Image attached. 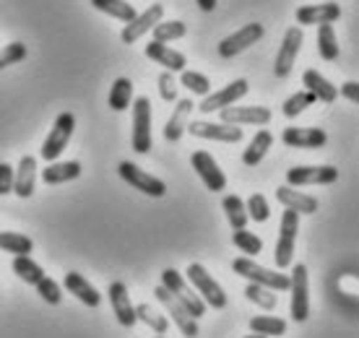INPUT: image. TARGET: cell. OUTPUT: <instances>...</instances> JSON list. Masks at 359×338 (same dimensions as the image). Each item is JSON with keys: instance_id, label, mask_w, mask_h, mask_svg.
<instances>
[{"instance_id": "cell-37", "label": "cell", "mask_w": 359, "mask_h": 338, "mask_svg": "<svg viewBox=\"0 0 359 338\" xmlns=\"http://www.w3.org/2000/svg\"><path fill=\"white\" fill-rule=\"evenodd\" d=\"M135 320L146 323V325H149L154 333H159V336H164V333H167V328H170L167 318H164V315H159V312L154 310V307H149V304H138V307H135Z\"/></svg>"}, {"instance_id": "cell-10", "label": "cell", "mask_w": 359, "mask_h": 338, "mask_svg": "<svg viewBox=\"0 0 359 338\" xmlns=\"http://www.w3.org/2000/svg\"><path fill=\"white\" fill-rule=\"evenodd\" d=\"M263 34H266V29H263V24H248V27H243V29H237L234 34H229V36H224L222 39V45H219V55L222 58H234V55H240V53H245L250 45H255L258 39H263Z\"/></svg>"}, {"instance_id": "cell-15", "label": "cell", "mask_w": 359, "mask_h": 338, "mask_svg": "<svg viewBox=\"0 0 359 338\" xmlns=\"http://www.w3.org/2000/svg\"><path fill=\"white\" fill-rule=\"evenodd\" d=\"M162 18H164V6L162 3H154V6H149L141 16H135L133 21H128L126 29H123V34H120V39H123L126 45H133V42H138L149 29L156 27Z\"/></svg>"}, {"instance_id": "cell-30", "label": "cell", "mask_w": 359, "mask_h": 338, "mask_svg": "<svg viewBox=\"0 0 359 338\" xmlns=\"http://www.w3.org/2000/svg\"><path fill=\"white\" fill-rule=\"evenodd\" d=\"M13 273H16L24 284L34 286L39 278H45V268L39 266V263H34L29 255H13Z\"/></svg>"}, {"instance_id": "cell-24", "label": "cell", "mask_w": 359, "mask_h": 338, "mask_svg": "<svg viewBox=\"0 0 359 338\" xmlns=\"http://www.w3.org/2000/svg\"><path fill=\"white\" fill-rule=\"evenodd\" d=\"M276 201L284 208H292L297 214H315L318 211V201L313 196H307V193H299L294 187L289 185H281L276 190Z\"/></svg>"}, {"instance_id": "cell-43", "label": "cell", "mask_w": 359, "mask_h": 338, "mask_svg": "<svg viewBox=\"0 0 359 338\" xmlns=\"http://www.w3.org/2000/svg\"><path fill=\"white\" fill-rule=\"evenodd\" d=\"M245 208H248V219H252V222H269V216H271V208H269V201L261 196V193H252L250 201L245 203Z\"/></svg>"}, {"instance_id": "cell-39", "label": "cell", "mask_w": 359, "mask_h": 338, "mask_svg": "<svg viewBox=\"0 0 359 338\" xmlns=\"http://www.w3.org/2000/svg\"><path fill=\"white\" fill-rule=\"evenodd\" d=\"M232 242H234V248H240L243 252H248V255H258V252L263 250L261 237L252 234V231H245V229H234Z\"/></svg>"}, {"instance_id": "cell-46", "label": "cell", "mask_w": 359, "mask_h": 338, "mask_svg": "<svg viewBox=\"0 0 359 338\" xmlns=\"http://www.w3.org/2000/svg\"><path fill=\"white\" fill-rule=\"evenodd\" d=\"M13 193V167L0 161V196Z\"/></svg>"}, {"instance_id": "cell-29", "label": "cell", "mask_w": 359, "mask_h": 338, "mask_svg": "<svg viewBox=\"0 0 359 338\" xmlns=\"http://www.w3.org/2000/svg\"><path fill=\"white\" fill-rule=\"evenodd\" d=\"M91 6L102 11V13H107V16L117 18V21H123V24H128V21H133L138 16L128 0H91Z\"/></svg>"}, {"instance_id": "cell-32", "label": "cell", "mask_w": 359, "mask_h": 338, "mask_svg": "<svg viewBox=\"0 0 359 338\" xmlns=\"http://www.w3.org/2000/svg\"><path fill=\"white\" fill-rule=\"evenodd\" d=\"M0 250L11 255H29L34 250V242L18 231H0Z\"/></svg>"}, {"instance_id": "cell-41", "label": "cell", "mask_w": 359, "mask_h": 338, "mask_svg": "<svg viewBox=\"0 0 359 338\" xmlns=\"http://www.w3.org/2000/svg\"><path fill=\"white\" fill-rule=\"evenodd\" d=\"M182 86L190 91V94H198V97H206L211 91V81L203 76V73L196 71H182Z\"/></svg>"}, {"instance_id": "cell-33", "label": "cell", "mask_w": 359, "mask_h": 338, "mask_svg": "<svg viewBox=\"0 0 359 338\" xmlns=\"http://www.w3.org/2000/svg\"><path fill=\"white\" fill-rule=\"evenodd\" d=\"M318 53L328 62L339 58V42H336V32L331 24H318Z\"/></svg>"}, {"instance_id": "cell-34", "label": "cell", "mask_w": 359, "mask_h": 338, "mask_svg": "<svg viewBox=\"0 0 359 338\" xmlns=\"http://www.w3.org/2000/svg\"><path fill=\"white\" fill-rule=\"evenodd\" d=\"M252 333H261V336H284L287 333V320H281L276 315H258L250 320Z\"/></svg>"}, {"instance_id": "cell-17", "label": "cell", "mask_w": 359, "mask_h": 338, "mask_svg": "<svg viewBox=\"0 0 359 338\" xmlns=\"http://www.w3.org/2000/svg\"><path fill=\"white\" fill-rule=\"evenodd\" d=\"M281 141L289 149H320L328 143V133L320 128H287L281 133Z\"/></svg>"}, {"instance_id": "cell-36", "label": "cell", "mask_w": 359, "mask_h": 338, "mask_svg": "<svg viewBox=\"0 0 359 338\" xmlns=\"http://www.w3.org/2000/svg\"><path fill=\"white\" fill-rule=\"evenodd\" d=\"M245 297H248L252 304H258L261 310H276V304H278L276 292L269 289V286H261V284H248Z\"/></svg>"}, {"instance_id": "cell-22", "label": "cell", "mask_w": 359, "mask_h": 338, "mask_svg": "<svg viewBox=\"0 0 359 338\" xmlns=\"http://www.w3.org/2000/svg\"><path fill=\"white\" fill-rule=\"evenodd\" d=\"M146 58H151V60H156L159 65H164L170 73H182L185 65H188L185 55L177 53V50H172V47L164 45V42H149V45H146Z\"/></svg>"}, {"instance_id": "cell-23", "label": "cell", "mask_w": 359, "mask_h": 338, "mask_svg": "<svg viewBox=\"0 0 359 338\" xmlns=\"http://www.w3.org/2000/svg\"><path fill=\"white\" fill-rule=\"evenodd\" d=\"M36 182V159L34 156H21L18 167L13 169V193L18 198H32Z\"/></svg>"}, {"instance_id": "cell-44", "label": "cell", "mask_w": 359, "mask_h": 338, "mask_svg": "<svg viewBox=\"0 0 359 338\" xmlns=\"http://www.w3.org/2000/svg\"><path fill=\"white\" fill-rule=\"evenodd\" d=\"M27 55H29L27 45H21V42H11V45H6L3 50H0V71H3V68H8V65L21 62Z\"/></svg>"}, {"instance_id": "cell-6", "label": "cell", "mask_w": 359, "mask_h": 338, "mask_svg": "<svg viewBox=\"0 0 359 338\" xmlns=\"http://www.w3.org/2000/svg\"><path fill=\"white\" fill-rule=\"evenodd\" d=\"M297 229H299V214L287 208L284 216H281V231H278V242H276V266L278 268H289L294 263V242H297Z\"/></svg>"}, {"instance_id": "cell-4", "label": "cell", "mask_w": 359, "mask_h": 338, "mask_svg": "<svg viewBox=\"0 0 359 338\" xmlns=\"http://www.w3.org/2000/svg\"><path fill=\"white\" fill-rule=\"evenodd\" d=\"M73 128H76V115L73 112H60L53 125V130H50V135L45 138L42 149H39V156L45 161H57V156L65 151V146L71 141Z\"/></svg>"}, {"instance_id": "cell-49", "label": "cell", "mask_w": 359, "mask_h": 338, "mask_svg": "<svg viewBox=\"0 0 359 338\" xmlns=\"http://www.w3.org/2000/svg\"><path fill=\"white\" fill-rule=\"evenodd\" d=\"M245 338H269V336H261V333H252V336H245Z\"/></svg>"}, {"instance_id": "cell-35", "label": "cell", "mask_w": 359, "mask_h": 338, "mask_svg": "<svg viewBox=\"0 0 359 338\" xmlns=\"http://www.w3.org/2000/svg\"><path fill=\"white\" fill-rule=\"evenodd\" d=\"M222 208L226 211V219L232 224V229H245L248 224V208H245V201L240 196H226L222 201Z\"/></svg>"}, {"instance_id": "cell-42", "label": "cell", "mask_w": 359, "mask_h": 338, "mask_svg": "<svg viewBox=\"0 0 359 338\" xmlns=\"http://www.w3.org/2000/svg\"><path fill=\"white\" fill-rule=\"evenodd\" d=\"M34 286H36V292H39V297H42L47 304H60V302H63V289H60V284H57L55 278H50V276L39 278Z\"/></svg>"}, {"instance_id": "cell-19", "label": "cell", "mask_w": 359, "mask_h": 338, "mask_svg": "<svg viewBox=\"0 0 359 338\" xmlns=\"http://www.w3.org/2000/svg\"><path fill=\"white\" fill-rule=\"evenodd\" d=\"M109 304H112V310L117 315V323L120 325H126V328H133L135 323V307L130 302V294H128V286L123 281H115V284L109 286Z\"/></svg>"}, {"instance_id": "cell-2", "label": "cell", "mask_w": 359, "mask_h": 338, "mask_svg": "<svg viewBox=\"0 0 359 338\" xmlns=\"http://www.w3.org/2000/svg\"><path fill=\"white\" fill-rule=\"evenodd\" d=\"M289 292H292V302H289L292 318H294V323H305L310 318V273H307V266H302V263L294 266L292 278H289Z\"/></svg>"}, {"instance_id": "cell-12", "label": "cell", "mask_w": 359, "mask_h": 338, "mask_svg": "<svg viewBox=\"0 0 359 338\" xmlns=\"http://www.w3.org/2000/svg\"><path fill=\"white\" fill-rule=\"evenodd\" d=\"M154 294H156V299H159V302H162L164 307H167L170 318L175 320V325L180 328V333H182V336L196 338L198 333H201L196 318H190L188 310H185V307H182V304H180L177 299H175V297H172V294L167 292V289H164V286H156V289H154Z\"/></svg>"}, {"instance_id": "cell-45", "label": "cell", "mask_w": 359, "mask_h": 338, "mask_svg": "<svg viewBox=\"0 0 359 338\" xmlns=\"http://www.w3.org/2000/svg\"><path fill=\"white\" fill-rule=\"evenodd\" d=\"M159 97H162L164 102H177V83H175L170 71H164L162 76H159Z\"/></svg>"}, {"instance_id": "cell-5", "label": "cell", "mask_w": 359, "mask_h": 338, "mask_svg": "<svg viewBox=\"0 0 359 338\" xmlns=\"http://www.w3.org/2000/svg\"><path fill=\"white\" fill-rule=\"evenodd\" d=\"M185 273H188L190 284L196 286L198 297H203L206 307H214V310H224V307H226L224 289H222V286H219L214 278H211V273H208L206 268L201 266V263H190Z\"/></svg>"}, {"instance_id": "cell-50", "label": "cell", "mask_w": 359, "mask_h": 338, "mask_svg": "<svg viewBox=\"0 0 359 338\" xmlns=\"http://www.w3.org/2000/svg\"><path fill=\"white\" fill-rule=\"evenodd\" d=\"M156 338H164V336H156Z\"/></svg>"}, {"instance_id": "cell-25", "label": "cell", "mask_w": 359, "mask_h": 338, "mask_svg": "<svg viewBox=\"0 0 359 338\" xmlns=\"http://www.w3.org/2000/svg\"><path fill=\"white\" fill-rule=\"evenodd\" d=\"M65 289H68L79 302L86 304V307H99V304H102V294H99L81 273H76V271L65 273Z\"/></svg>"}, {"instance_id": "cell-11", "label": "cell", "mask_w": 359, "mask_h": 338, "mask_svg": "<svg viewBox=\"0 0 359 338\" xmlns=\"http://www.w3.org/2000/svg\"><path fill=\"white\" fill-rule=\"evenodd\" d=\"M185 130H190V135L206 138V141H222V143H240L243 141V128H234V125H226V123L190 120Z\"/></svg>"}, {"instance_id": "cell-38", "label": "cell", "mask_w": 359, "mask_h": 338, "mask_svg": "<svg viewBox=\"0 0 359 338\" xmlns=\"http://www.w3.org/2000/svg\"><path fill=\"white\" fill-rule=\"evenodd\" d=\"M188 34V27L182 21H159L154 27V42H172V39H182Z\"/></svg>"}, {"instance_id": "cell-31", "label": "cell", "mask_w": 359, "mask_h": 338, "mask_svg": "<svg viewBox=\"0 0 359 338\" xmlns=\"http://www.w3.org/2000/svg\"><path fill=\"white\" fill-rule=\"evenodd\" d=\"M133 104V83L130 79H117L109 89V107L115 112H126Z\"/></svg>"}, {"instance_id": "cell-48", "label": "cell", "mask_w": 359, "mask_h": 338, "mask_svg": "<svg viewBox=\"0 0 359 338\" xmlns=\"http://www.w3.org/2000/svg\"><path fill=\"white\" fill-rule=\"evenodd\" d=\"M196 3H198V8L206 11V13H211V11L216 8V0H196Z\"/></svg>"}, {"instance_id": "cell-3", "label": "cell", "mask_w": 359, "mask_h": 338, "mask_svg": "<svg viewBox=\"0 0 359 338\" xmlns=\"http://www.w3.org/2000/svg\"><path fill=\"white\" fill-rule=\"evenodd\" d=\"M232 271L237 273V276L248 278L250 284L269 286V289H273V292H289V276H284V273H273V271H269V268L252 263L250 258H237L232 263Z\"/></svg>"}, {"instance_id": "cell-47", "label": "cell", "mask_w": 359, "mask_h": 338, "mask_svg": "<svg viewBox=\"0 0 359 338\" xmlns=\"http://www.w3.org/2000/svg\"><path fill=\"white\" fill-rule=\"evenodd\" d=\"M341 94L346 99H349V102H354V104H357V102H359V86H357V81H346V83L341 86Z\"/></svg>"}, {"instance_id": "cell-13", "label": "cell", "mask_w": 359, "mask_h": 338, "mask_svg": "<svg viewBox=\"0 0 359 338\" xmlns=\"http://www.w3.org/2000/svg\"><path fill=\"white\" fill-rule=\"evenodd\" d=\"M248 81L245 79H237L232 81V83H226L222 91H216V94H206V99L201 102V112L203 115H211V112H216V109H224V107H232L234 102H240V99L248 94Z\"/></svg>"}, {"instance_id": "cell-20", "label": "cell", "mask_w": 359, "mask_h": 338, "mask_svg": "<svg viewBox=\"0 0 359 338\" xmlns=\"http://www.w3.org/2000/svg\"><path fill=\"white\" fill-rule=\"evenodd\" d=\"M193 99H177L175 102V109H172L170 120H167V125H164V138L170 143L180 141L182 138V133H185V128H188L190 123V112H193Z\"/></svg>"}, {"instance_id": "cell-9", "label": "cell", "mask_w": 359, "mask_h": 338, "mask_svg": "<svg viewBox=\"0 0 359 338\" xmlns=\"http://www.w3.org/2000/svg\"><path fill=\"white\" fill-rule=\"evenodd\" d=\"M117 172H120V177L126 180L128 185H133L135 190H141V193H146V196H151V198L167 196V185H164L162 180L151 177L149 172H144L141 167H135L133 161H120Z\"/></svg>"}, {"instance_id": "cell-26", "label": "cell", "mask_w": 359, "mask_h": 338, "mask_svg": "<svg viewBox=\"0 0 359 338\" xmlns=\"http://www.w3.org/2000/svg\"><path fill=\"white\" fill-rule=\"evenodd\" d=\"M302 83H305V91H310L318 102H325V104H333V102H336V86H333L325 76H320L315 68H307V71L302 73Z\"/></svg>"}, {"instance_id": "cell-8", "label": "cell", "mask_w": 359, "mask_h": 338, "mask_svg": "<svg viewBox=\"0 0 359 338\" xmlns=\"http://www.w3.org/2000/svg\"><path fill=\"white\" fill-rule=\"evenodd\" d=\"M302 42H305V32L299 27H289L287 34H284V42L278 47L276 60H273V76L276 79H287L289 73H292L297 55L302 50Z\"/></svg>"}, {"instance_id": "cell-16", "label": "cell", "mask_w": 359, "mask_h": 338, "mask_svg": "<svg viewBox=\"0 0 359 338\" xmlns=\"http://www.w3.org/2000/svg\"><path fill=\"white\" fill-rule=\"evenodd\" d=\"M193 169L198 172V177L203 180V185L211 190V193H222L226 187V177L224 172L219 169V164H216V159L211 156L208 151H196L193 154Z\"/></svg>"}, {"instance_id": "cell-40", "label": "cell", "mask_w": 359, "mask_h": 338, "mask_svg": "<svg viewBox=\"0 0 359 338\" xmlns=\"http://www.w3.org/2000/svg\"><path fill=\"white\" fill-rule=\"evenodd\" d=\"M318 99L310 94V91H297V94H292V97L284 102V115L287 117H297L299 112H305L307 107H313Z\"/></svg>"}, {"instance_id": "cell-21", "label": "cell", "mask_w": 359, "mask_h": 338, "mask_svg": "<svg viewBox=\"0 0 359 338\" xmlns=\"http://www.w3.org/2000/svg\"><path fill=\"white\" fill-rule=\"evenodd\" d=\"M222 123H226V125H269L271 109L269 107H224L222 109Z\"/></svg>"}, {"instance_id": "cell-28", "label": "cell", "mask_w": 359, "mask_h": 338, "mask_svg": "<svg viewBox=\"0 0 359 338\" xmlns=\"http://www.w3.org/2000/svg\"><path fill=\"white\" fill-rule=\"evenodd\" d=\"M273 146V135L269 133V130H258V133L252 135V141H250V146L245 149V154H243V161L248 164V167H255L258 161L269 154V149Z\"/></svg>"}, {"instance_id": "cell-14", "label": "cell", "mask_w": 359, "mask_h": 338, "mask_svg": "<svg viewBox=\"0 0 359 338\" xmlns=\"http://www.w3.org/2000/svg\"><path fill=\"white\" fill-rule=\"evenodd\" d=\"M339 180V169L336 167H294L287 172V182L289 187H299V185H331Z\"/></svg>"}, {"instance_id": "cell-7", "label": "cell", "mask_w": 359, "mask_h": 338, "mask_svg": "<svg viewBox=\"0 0 359 338\" xmlns=\"http://www.w3.org/2000/svg\"><path fill=\"white\" fill-rule=\"evenodd\" d=\"M151 146V102L149 97H138L133 102V151L149 154Z\"/></svg>"}, {"instance_id": "cell-18", "label": "cell", "mask_w": 359, "mask_h": 338, "mask_svg": "<svg viewBox=\"0 0 359 338\" xmlns=\"http://www.w3.org/2000/svg\"><path fill=\"white\" fill-rule=\"evenodd\" d=\"M341 18L339 3H318V6H302L297 8V24L315 27V24H333Z\"/></svg>"}, {"instance_id": "cell-27", "label": "cell", "mask_w": 359, "mask_h": 338, "mask_svg": "<svg viewBox=\"0 0 359 338\" xmlns=\"http://www.w3.org/2000/svg\"><path fill=\"white\" fill-rule=\"evenodd\" d=\"M81 175L79 161H50V167L42 169V182L45 185H63Z\"/></svg>"}, {"instance_id": "cell-1", "label": "cell", "mask_w": 359, "mask_h": 338, "mask_svg": "<svg viewBox=\"0 0 359 338\" xmlns=\"http://www.w3.org/2000/svg\"><path fill=\"white\" fill-rule=\"evenodd\" d=\"M162 286L167 289V292L177 299L185 310H188L190 318H201V315H206V302L198 297V292H193V286L185 284V278L180 276V271H175V268H164L162 271Z\"/></svg>"}]
</instances>
